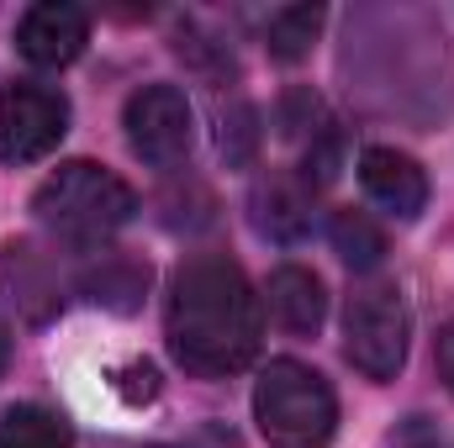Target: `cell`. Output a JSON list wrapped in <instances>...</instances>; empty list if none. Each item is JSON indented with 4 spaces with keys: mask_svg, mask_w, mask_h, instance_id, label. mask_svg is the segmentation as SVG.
<instances>
[{
    "mask_svg": "<svg viewBox=\"0 0 454 448\" xmlns=\"http://www.w3.org/2000/svg\"><path fill=\"white\" fill-rule=\"evenodd\" d=\"M407 343H412V312L402 285L391 280H364L348 296L343 312V353L364 380H396L407 364Z\"/></svg>",
    "mask_w": 454,
    "mask_h": 448,
    "instance_id": "cell-4",
    "label": "cell"
},
{
    "mask_svg": "<svg viewBox=\"0 0 454 448\" xmlns=\"http://www.w3.org/2000/svg\"><path fill=\"white\" fill-rule=\"evenodd\" d=\"M69 132V101L53 85H11L0 90V158L37 164Z\"/></svg>",
    "mask_w": 454,
    "mask_h": 448,
    "instance_id": "cell-5",
    "label": "cell"
},
{
    "mask_svg": "<svg viewBox=\"0 0 454 448\" xmlns=\"http://www.w3.org/2000/svg\"><path fill=\"white\" fill-rule=\"evenodd\" d=\"M0 285L11 290V306L27 322H43V317L59 312V274H53V264L32 243H5V253H0Z\"/></svg>",
    "mask_w": 454,
    "mask_h": 448,
    "instance_id": "cell-9",
    "label": "cell"
},
{
    "mask_svg": "<svg viewBox=\"0 0 454 448\" xmlns=\"http://www.w3.org/2000/svg\"><path fill=\"white\" fill-rule=\"evenodd\" d=\"M32 212H37V222L48 227L53 237H64L74 248H101L112 232H121L132 222L137 196H132V185L121 174L90 164V158H74V164L53 169L37 185Z\"/></svg>",
    "mask_w": 454,
    "mask_h": 448,
    "instance_id": "cell-2",
    "label": "cell"
},
{
    "mask_svg": "<svg viewBox=\"0 0 454 448\" xmlns=\"http://www.w3.org/2000/svg\"><path fill=\"white\" fill-rule=\"evenodd\" d=\"M434 353H439V375H444V385L454 390V322L439 333V348H434Z\"/></svg>",
    "mask_w": 454,
    "mask_h": 448,
    "instance_id": "cell-16",
    "label": "cell"
},
{
    "mask_svg": "<svg viewBox=\"0 0 454 448\" xmlns=\"http://www.w3.org/2000/svg\"><path fill=\"white\" fill-rule=\"evenodd\" d=\"M0 364H5V328H0Z\"/></svg>",
    "mask_w": 454,
    "mask_h": 448,
    "instance_id": "cell-17",
    "label": "cell"
},
{
    "mask_svg": "<svg viewBox=\"0 0 454 448\" xmlns=\"http://www.w3.org/2000/svg\"><path fill=\"white\" fill-rule=\"evenodd\" d=\"M254 422L270 448H328L339 433V396L312 364L270 359L254 385Z\"/></svg>",
    "mask_w": 454,
    "mask_h": 448,
    "instance_id": "cell-3",
    "label": "cell"
},
{
    "mask_svg": "<svg viewBox=\"0 0 454 448\" xmlns=\"http://www.w3.org/2000/svg\"><path fill=\"white\" fill-rule=\"evenodd\" d=\"M270 312L280 317L286 333H317L328 317V290L312 269L301 264H280L270 274Z\"/></svg>",
    "mask_w": 454,
    "mask_h": 448,
    "instance_id": "cell-11",
    "label": "cell"
},
{
    "mask_svg": "<svg viewBox=\"0 0 454 448\" xmlns=\"http://www.w3.org/2000/svg\"><path fill=\"white\" fill-rule=\"evenodd\" d=\"M317 32H323V5H286V11L270 16L264 42H270V53H275L280 64H296V58L312 53Z\"/></svg>",
    "mask_w": 454,
    "mask_h": 448,
    "instance_id": "cell-14",
    "label": "cell"
},
{
    "mask_svg": "<svg viewBox=\"0 0 454 448\" xmlns=\"http://www.w3.org/2000/svg\"><path fill=\"white\" fill-rule=\"evenodd\" d=\"M254 222L264 237H275V243H296V237H307V227H312V185L307 180H296V174H264L259 185H254Z\"/></svg>",
    "mask_w": 454,
    "mask_h": 448,
    "instance_id": "cell-10",
    "label": "cell"
},
{
    "mask_svg": "<svg viewBox=\"0 0 454 448\" xmlns=\"http://www.w3.org/2000/svg\"><path fill=\"white\" fill-rule=\"evenodd\" d=\"M333 248H339V259L348 269H375L386 259V232L364 212H339L333 217Z\"/></svg>",
    "mask_w": 454,
    "mask_h": 448,
    "instance_id": "cell-15",
    "label": "cell"
},
{
    "mask_svg": "<svg viewBox=\"0 0 454 448\" xmlns=\"http://www.w3.org/2000/svg\"><path fill=\"white\" fill-rule=\"evenodd\" d=\"M0 448H74V433L48 406H11L0 417Z\"/></svg>",
    "mask_w": 454,
    "mask_h": 448,
    "instance_id": "cell-12",
    "label": "cell"
},
{
    "mask_svg": "<svg viewBox=\"0 0 454 448\" xmlns=\"http://www.w3.org/2000/svg\"><path fill=\"white\" fill-rule=\"evenodd\" d=\"M90 42V16L80 5H64V0H43L32 5L21 21H16V48L27 64L37 69H64L85 53Z\"/></svg>",
    "mask_w": 454,
    "mask_h": 448,
    "instance_id": "cell-7",
    "label": "cell"
},
{
    "mask_svg": "<svg viewBox=\"0 0 454 448\" xmlns=\"http://www.w3.org/2000/svg\"><path fill=\"white\" fill-rule=\"evenodd\" d=\"M127 143H132V153L143 158V164H180L185 153H191V132H196V121H191V101H185V90H175V85H143L132 101H127Z\"/></svg>",
    "mask_w": 454,
    "mask_h": 448,
    "instance_id": "cell-6",
    "label": "cell"
},
{
    "mask_svg": "<svg viewBox=\"0 0 454 448\" xmlns=\"http://www.w3.org/2000/svg\"><path fill=\"white\" fill-rule=\"evenodd\" d=\"M169 348L191 375H238L259 353V296L227 253H196L169 285Z\"/></svg>",
    "mask_w": 454,
    "mask_h": 448,
    "instance_id": "cell-1",
    "label": "cell"
},
{
    "mask_svg": "<svg viewBox=\"0 0 454 448\" xmlns=\"http://www.w3.org/2000/svg\"><path fill=\"white\" fill-rule=\"evenodd\" d=\"M143 285H148V264H132V259H121V253H101V264L85 274L90 301H101V306H112V312H132L137 296H143Z\"/></svg>",
    "mask_w": 454,
    "mask_h": 448,
    "instance_id": "cell-13",
    "label": "cell"
},
{
    "mask_svg": "<svg viewBox=\"0 0 454 448\" xmlns=\"http://www.w3.org/2000/svg\"><path fill=\"white\" fill-rule=\"evenodd\" d=\"M359 180H364V196L380 212L402 217V222H412L428 206V174H423V164L407 158V153H396V148H364Z\"/></svg>",
    "mask_w": 454,
    "mask_h": 448,
    "instance_id": "cell-8",
    "label": "cell"
}]
</instances>
